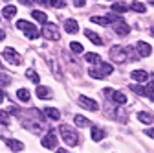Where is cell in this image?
<instances>
[{"instance_id":"obj_23","label":"cell","mask_w":154,"mask_h":153,"mask_svg":"<svg viewBox=\"0 0 154 153\" xmlns=\"http://www.w3.org/2000/svg\"><path fill=\"white\" fill-rule=\"evenodd\" d=\"M112 100H114L116 103H119V105H125V103H127V96H125L123 92H114V94H112Z\"/></svg>"},{"instance_id":"obj_37","label":"cell","mask_w":154,"mask_h":153,"mask_svg":"<svg viewBox=\"0 0 154 153\" xmlns=\"http://www.w3.org/2000/svg\"><path fill=\"white\" fill-rule=\"evenodd\" d=\"M73 4H75V6H77V8H81V6H85V4H86V2H83V0H75V2H73Z\"/></svg>"},{"instance_id":"obj_6","label":"cell","mask_w":154,"mask_h":153,"mask_svg":"<svg viewBox=\"0 0 154 153\" xmlns=\"http://www.w3.org/2000/svg\"><path fill=\"white\" fill-rule=\"evenodd\" d=\"M42 146L48 148V149H55L57 148V135L53 131H50L46 137H42Z\"/></svg>"},{"instance_id":"obj_36","label":"cell","mask_w":154,"mask_h":153,"mask_svg":"<svg viewBox=\"0 0 154 153\" xmlns=\"http://www.w3.org/2000/svg\"><path fill=\"white\" fill-rule=\"evenodd\" d=\"M145 135H147V137H150V138H154V127H152V129H147Z\"/></svg>"},{"instance_id":"obj_27","label":"cell","mask_w":154,"mask_h":153,"mask_svg":"<svg viewBox=\"0 0 154 153\" xmlns=\"http://www.w3.org/2000/svg\"><path fill=\"white\" fill-rule=\"evenodd\" d=\"M73 120H75V124L79 125V127H85V125L90 124V120H86L85 116H81V114H75V118H73Z\"/></svg>"},{"instance_id":"obj_3","label":"cell","mask_w":154,"mask_h":153,"mask_svg":"<svg viewBox=\"0 0 154 153\" xmlns=\"http://www.w3.org/2000/svg\"><path fill=\"white\" fill-rule=\"evenodd\" d=\"M42 35L50 41H59V28H57V24H53V22H48L42 28Z\"/></svg>"},{"instance_id":"obj_39","label":"cell","mask_w":154,"mask_h":153,"mask_svg":"<svg viewBox=\"0 0 154 153\" xmlns=\"http://www.w3.org/2000/svg\"><path fill=\"white\" fill-rule=\"evenodd\" d=\"M2 39H6V33H4L2 30H0V41H2Z\"/></svg>"},{"instance_id":"obj_35","label":"cell","mask_w":154,"mask_h":153,"mask_svg":"<svg viewBox=\"0 0 154 153\" xmlns=\"http://www.w3.org/2000/svg\"><path fill=\"white\" fill-rule=\"evenodd\" d=\"M88 74L92 76V78H95V80H97V78H101V76L97 74V70H95V68H90V70H88Z\"/></svg>"},{"instance_id":"obj_30","label":"cell","mask_w":154,"mask_h":153,"mask_svg":"<svg viewBox=\"0 0 154 153\" xmlns=\"http://www.w3.org/2000/svg\"><path fill=\"white\" fill-rule=\"evenodd\" d=\"M134 92H136V94H140V96H143V94H147V89L145 87H141V85H132L130 87Z\"/></svg>"},{"instance_id":"obj_2","label":"cell","mask_w":154,"mask_h":153,"mask_svg":"<svg viewBox=\"0 0 154 153\" xmlns=\"http://www.w3.org/2000/svg\"><path fill=\"white\" fill-rule=\"evenodd\" d=\"M17 28H18V30H24L29 39H37V37H38V30H37L31 22H28V21H18V22H17Z\"/></svg>"},{"instance_id":"obj_32","label":"cell","mask_w":154,"mask_h":153,"mask_svg":"<svg viewBox=\"0 0 154 153\" xmlns=\"http://www.w3.org/2000/svg\"><path fill=\"white\" fill-rule=\"evenodd\" d=\"M0 124H4V125L9 124V114L6 111H0Z\"/></svg>"},{"instance_id":"obj_4","label":"cell","mask_w":154,"mask_h":153,"mask_svg":"<svg viewBox=\"0 0 154 153\" xmlns=\"http://www.w3.org/2000/svg\"><path fill=\"white\" fill-rule=\"evenodd\" d=\"M110 57L116 61V63H125L128 59V55H127V50L123 46H112L110 50Z\"/></svg>"},{"instance_id":"obj_25","label":"cell","mask_w":154,"mask_h":153,"mask_svg":"<svg viewBox=\"0 0 154 153\" xmlns=\"http://www.w3.org/2000/svg\"><path fill=\"white\" fill-rule=\"evenodd\" d=\"M17 98L20 100V102H29V90H26V89H18V90H17Z\"/></svg>"},{"instance_id":"obj_31","label":"cell","mask_w":154,"mask_h":153,"mask_svg":"<svg viewBox=\"0 0 154 153\" xmlns=\"http://www.w3.org/2000/svg\"><path fill=\"white\" fill-rule=\"evenodd\" d=\"M11 83V78H9V76L8 74H0V85H2V87H8Z\"/></svg>"},{"instance_id":"obj_15","label":"cell","mask_w":154,"mask_h":153,"mask_svg":"<svg viewBox=\"0 0 154 153\" xmlns=\"http://www.w3.org/2000/svg\"><path fill=\"white\" fill-rule=\"evenodd\" d=\"M128 9H130V6L125 4V2H114V4H112V11H114V13H125V11H128Z\"/></svg>"},{"instance_id":"obj_13","label":"cell","mask_w":154,"mask_h":153,"mask_svg":"<svg viewBox=\"0 0 154 153\" xmlns=\"http://www.w3.org/2000/svg\"><path fill=\"white\" fill-rule=\"evenodd\" d=\"M85 35L88 37V39H90L94 44H97V46H99V44H103V39H101V37L95 33V31H92V30H85Z\"/></svg>"},{"instance_id":"obj_5","label":"cell","mask_w":154,"mask_h":153,"mask_svg":"<svg viewBox=\"0 0 154 153\" xmlns=\"http://www.w3.org/2000/svg\"><path fill=\"white\" fill-rule=\"evenodd\" d=\"M4 57H6L11 65H20V61H22V57L18 55L13 48H6V50H4Z\"/></svg>"},{"instance_id":"obj_19","label":"cell","mask_w":154,"mask_h":153,"mask_svg":"<svg viewBox=\"0 0 154 153\" xmlns=\"http://www.w3.org/2000/svg\"><path fill=\"white\" fill-rule=\"evenodd\" d=\"M31 17L37 18V21L41 22V24H44V26L48 24V17H46V13H42V11H37V9H35V11H31Z\"/></svg>"},{"instance_id":"obj_22","label":"cell","mask_w":154,"mask_h":153,"mask_svg":"<svg viewBox=\"0 0 154 153\" xmlns=\"http://www.w3.org/2000/svg\"><path fill=\"white\" fill-rule=\"evenodd\" d=\"M85 59H86L88 63H97V65H101V63H103V61H101V55H97V54H92V52L85 54Z\"/></svg>"},{"instance_id":"obj_26","label":"cell","mask_w":154,"mask_h":153,"mask_svg":"<svg viewBox=\"0 0 154 153\" xmlns=\"http://www.w3.org/2000/svg\"><path fill=\"white\" fill-rule=\"evenodd\" d=\"M26 76H28V78H29L33 83H38V81H41V78H38V74H37L33 68H28V70H26Z\"/></svg>"},{"instance_id":"obj_28","label":"cell","mask_w":154,"mask_h":153,"mask_svg":"<svg viewBox=\"0 0 154 153\" xmlns=\"http://www.w3.org/2000/svg\"><path fill=\"white\" fill-rule=\"evenodd\" d=\"M130 9H134V11H138V13H145V4H141V2H132L130 4Z\"/></svg>"},{"instance_id":"obj_14","label":"cell","mask_w":154,"mask_h":153,"mask_svg":"<svg viewBox=\"0 0 154 153\" xmlns=\"http://www.w3.org/2000/svg\"><path fill=\"white\" fill-rule=\"evenodd\" d=\"M6 144H8V148L13 149V151H22V149H24V144H22V142L13 140V138H6Z\"/></svg>"},{"instance_id":"obj_38","label":"cell","mask_w":154,"mask_h":153,"mask_svg":"<svg viewBox=\"0 0 154 153\" xmlns=\"http://www.w3.org/2000/svg\"><path fill=\"white\" fill-rule=\"evenodd\" d=\"M55 153H70V151H66V149H63V148H59V149H57Z\"/></svg>"},{"instance_id":"obj_10","label":"cell","mask_w":154,"mask_h":153,"mask_svg":"<svg viewBox=\"0 0 154 153\" xmlns=\"http://www.w3.org/2000/svg\"><path fill=\"white\" fill-rule=\"evenodd\" d=\"M79 103L83 105V107H86V109H90V111H97V102H94V100H90V98H86V96H81L79 98Z\"/></svg>"},{"instance_id":"obj_40","label":"cell","mask_w":154,"mask_h":153,"mask_svg":"<svg viewBox=\"0 0 154 153\" xmlns=\"http://www.w3.org/2000/svg\"><path fill=\"white\" fill-rule=\"evenodd\" d=\"M2 102H4V92L0 90V103H2Z\"/></svg>"},{"instance_id":"obj_17","label":"cell","mask_w":154,"mask_h":153,"mask_svg":"<svg viewBox=\"0 0 154 153\" xmlns=\"http://www.w3.org/2000/svg\"><path fill=\"white\" fill-rule=\"evenodd\" d=\"M138 120L141 122V124H152L154 122V116H152V114L150 112H138Z\"/></svg>"},{"instance_id":"obj_24","label":"cell","mask_w":154,"mask_h":153,"mask_svg":"<svg viewBox=\"0 0 154 153\" xmlns=\"http://www.w3.org/2000/svg\"><path fill=\"white\" fill-rule=\"evenodd\" d=\"M149 80H150V81H149V87H145V89H147V96L154 102V74H150Z\"/></svg>"},{"instance_id":"obj_16","label":"cell","mask_w":154,"mask_h":153,"mask_svg":"<svg viewBox=\"0 0 154 153\" xmlns=\"http://www.w3.org/2000/svg\"><path fill=\"white\" fill-rule=\"evenodd\" d=\"M64 30H66V33H75L77 30H79V24H77L73 18H68V21L64 22Z\"/></svg>"},{"instance_id":"obj_21","label":"cell","mask_w":154,"mask_h":153,"mask_svg":"<svg viewBox=\"0 0 154 153\" xmlns=\"http://www.w3.org/2000/svg\"><path fill=\"white\" fill-rule=\"evenodd\" d=\"M2 15H4L6 18H11V17H15V15H17V8H15V6H11V4H8V6H4Z\"/></svg>"},{"instance_id":"obj_18","label":"cell","mask_w":154,"mask_h":153,"mask_svg":"<svg viewBox=\"0 0 154 153\" xmlns=\"http://www.w3.org/2000/svg\"><path fill=\"white\" fill-rule=\"evenodd\" d=\"M44 112H46V116H50V118H51V120H55V122L61 118V112L57 111L55 107H46V109H44Z\"/></svg>"},{"instance_id":"obj_41","label":"cell","mask_w":154,"mask_h":153,"mask_svg":"<svg viewBox=\"0 0 154 153\" xmlns=\"http://www.w3.org/2000/svg\"><path fill=\"white\" fill-rule=\"evenodd\" d=\"M150 33H152V35H154V26H152V28H150Z\"/></svg>"},{"instance_id":"obj_11","label":"cell","mask_w":154,"mask_h":153,"mask_svg":"<svg viewBox=\"0 0 154 153\" xmlns=\"http://www.w3.org/2000/svg\"><path fill=\"white\" fill-rule=\"evenodd\" d=\"M37 96L41 98V100H42V98H44V100H51L53 94H51V90H50L48 87H41V85H38V87H37Z\"/></svg>"},{"instance_id":"obj_20","label":"cell","mask_w":154,"mask_h":153,"mask_svg":"<svg viewBox=\"0 0 154 153\" xmlns=\"http://www.w3.org/2000/svg\"><path fill=\"white\" fill-rule=\"evenodd\" d=\"M92 138H94L95 142H99V140H103V138H105V131L94 125V127H92Z\"/></svg>"},{"instance_id":"obj_7","label":"cell","mask_w":154,"mask_h":153,"mask_svg":"<svg viewBox=\"0 0 154 153\" xmlns=\"http://www.w3.org/2000/svg\"><path fill=\"white\" fill-rule=\"evenodd\" d=\"M136 46H138L136 50H138V54H140L141 57H149V55H150V52H152V50H150V44H147L145 41H140Z\"/></svg>"},{"instance_id":"obj_8","label":"cell","mask_w":154,"mask_h":153,"mask_svg":"<svg viewBox=\"0 0 154 153\" xmlns=\"http://www.w3.org/2000/svg\"><path fill=\"white\" fill-rule=\"evenodd\" d=\"M130 78L134 80V81H147L149 78H150V76L145 72V70H134V72H130Z\"/></svg>"},{"instance_id":"obj_33","label":"cell","mask_w":154,"mask_h":153,"mask_svg":"<svg viewBox=\"0 0 154 153\" xmlns=\"http://www.w3.org/2000/svg\"><path fill=\"white\" fill-rule=\"evenodd\" d=\"M70 50H72L73 54H81V52H83V46H81L79 43H72V44H70Z\"/></svg>"},{"instance_id":"obj_29","label":"cell","mask_w":154,"mask_h":153,"mask_svg":"<svg viewBox=\"0 0 154 153\" xmlns=\"http://www.w3.org/2000/svg\"><path fill=\"white\" fill-rule=\"evenodd\" d=\"M90 21H92V22H95V24H101V26H106V24H110L106 17H92Z\"/></svg>"},{"instance_id":"obj_1","label":"cell","mask_w":154,"mask_h":153,"mask_svg":"<svg viewBox=\"0 0 154 153\" xmlns=\"http://www.w3.org/2000/svg\"><path fill=\"white\" fill-rule=\"evenodd\" d=\"M61 137H63V140L68 144V146H77L79 144V135L70 127V125H61Z\"/></svg>"},{"instance_id":"obj_34","label":"cell","mask_w":154,"mask_h":153,"mask_svg":"<svg viewBox=\"0 0 154 153\" xmlns=\"http://www.w3.org/2000/svg\"><path fill=\"white\" fill-rule=\"evenodd\" d=\"M44 4H48V6H55V8H64V6H66L64 0H57V2H44Z\"/></svg>"},{"instance_id":"obj_9","label":"cell","mask_w":154,"mask_h":153,"mask_svg":"<svg viewBox=\"0 0 154 153\" xmlns=\"http://www.w3.org/2000/svg\"><path fill=\"white\" fill-rule=\"evenodd\" d=\"M114 30H116V33H118V35H121V37H125L127 33H130V26H128V24H127L125 21L118 22V24L114 26Z\"/></svg>"},{"instance_id":"obj_12","label":"cell","mask_w":154,"mask_h":153,"mask_svg":"<svg viewBox=\"0 0 154 153\" xmlns=\"http://www.w3.org/2000/svg\"><path fill=\"white\" fill-rule=\"evenodd\" d=\"M112 72H114V67H112L110 63H101L99 68H97V74L101 76V78H105V76H110Z\"/></svg>"}]
</instances>
